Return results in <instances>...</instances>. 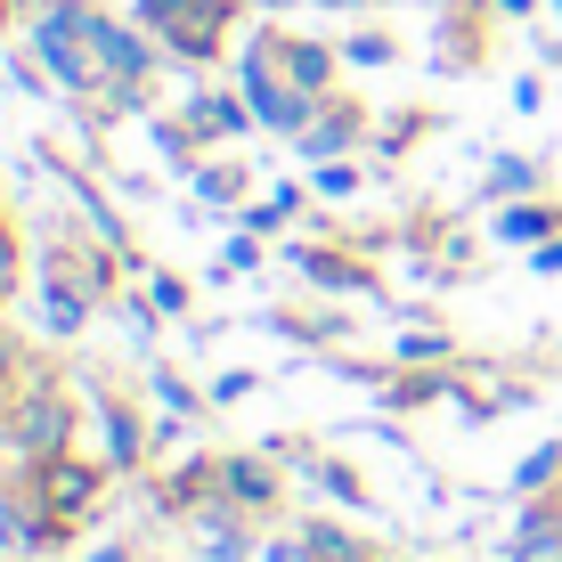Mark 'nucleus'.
I'll return each instance as SVG.
<instances>
[{
  "instance_id": "5",
  "label": "nucleus",
  "mask_w": 562,
  "mask_h": 562,
  "mask_svg": "<svg viewBox=\"0 0 562 562\" xmlns=\"http://www.w3.org/2000/svg\"><path fill=\"white\" fill-rule=\"evenodd\" d=\"M228 481H237V497H269V473H261V464H237Z\"/></svg>"
},
{
  "instance_id": "2",
  "label": "nucleus",
  "mask_w": 562,
  "mask_h": 562,
  "mask_svg": "<svg viewBox=\"0 0 562 562\" xmlns=\"http://www.w3.org/2000/svg\"><path fill=\"white\" fill-rule=\"evenodd\" d=\"M25 449L33 457H66V408H57V400H33L25 408Z\"/></svg>"
},
{
  "instance_id": "3",
  "label": "nucleus",
  "mask_w": 562,
  "mask_h": 562,
  "mask_svg": "<svg viewBox=\"0 0 562 562\" xmlns=\"http://www.w3.org/2000/svg\"><path fill=\"white\" fill-rule=\"evenodd\" d=\"M16 538H42V530H33V521H25V514H16V506H9V497H0V547H16Z\"/></svg>"
},
{
  "instance_id": "6",
  "label": "nucleus",
  "mask_w": 562,
  "mask_h": 562,
  "mask_svg": "<svg viewBox=\"0 0 562 562\" xmlns=\"http://www.w3.org/2000/svg\"><path fill=\"white\" fill-rule=\"evenodd\" d=\"M269 562H310L302 547H269Z\"/></svg>"
},
{
  "instance_id": "1",
  "label": "nucleus",
  "mask_w": 562,
  "mask_h": 562,
  "mask_svg": "<svg viewBox=\"0 0 562 562\" xmlns=\"http://www.w3.org/2000/svg\"><path fill=\"white\" fill-rule=\"evenodd\" d=\"M90 497H99V464H82V457H42V506H49V521L82 514Z\"/></svg>"
},
{
  "instance_id": "4",
  "label": "nucleus",
  "mask_w": 562,
  "mask_h": 562,
  "mask_svg": "<svg viewBox=\"0 0 562 562\" xmlns=\"http://www.w3.org/2000/svg\"><path fill=\"white\" fill-rule=\"evenodd\" d=\"M310 547H318L326 562H359V547H351V538H342V530H318V538H310Z\"/></svg>"
}]
</instances>
